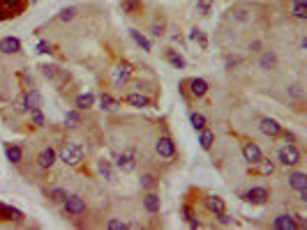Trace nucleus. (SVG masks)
Here are the masks:
<instances>
[{"mask_svg": "<svg viewBox=\"0 0 307 230\" xmlns=\"http://www.w3.org/2000/svg\"><path fill=\"white\" fill-rule=\"evenodd\" d=\"M294 5H307V0H294Z\"/></svg>", "mask_w": 307, "mask_h": 230, "instance_id": "a18cd8bd", "label": "nucleus"}, {"mask_svg": "<svg viewBox=\"0 0 307 230\" xmlns=\"http://www.w3.org/2000/svg\"><path fill=\"white\" fill-rule=\"evenodd\" d=\"M65 120L69 122V127H76V125H79V113H76V111H69Z\"/></svg>", "mask_w": 307, "mask_h": 230, "instance_id": "58836bf2", "label": "nucleus"}, {"mask_svg": "<svg viewBox=\"0 0 307 230\" xmlns=\"http://www.w3.org/2000/svg\"><path fill=\"white\" fill-rule=\"evenodd\" d=\"M125 101L129 106H136V108H146V106H150V99L146 97V94H139V92H132V94H127Z\"/></svg>", "mask_w": 307, "mask_h": 230, "instance_id": "f3484780", "label": "nucleus"}, {"mask_svg": "<svg viewBox=\"0 0 307 230\" xmlns=\"http://www.w3.org/2000/svg\"><path fill=\"white\" fill-rule=\"evenodd\" d=\"M30 113H33V122H35V127H42V125H44V115L40 113V108H33Z\"/></svg>", "mask_w": 307, "mask_h": 230, "instance_id": "4c0bfd02", "label": "nucleus"}, {"mask_svg": "<svg viewBox=\"0 0 307 230\" xmlns=\"http://www.w3.org/2000/svg\"><path fill=\"white\" fill-rule=\"evenodd\" d=\"M289 184H291L296 191L307 189V175L305 173H291V175H289Z\"/></svg>", "mask_w": 307, "mask_h": 230, "instance_id": "6ab92c4d", "label": "nucleus"}, {"mask_svg": "<svg viewBox=\"0 0 307 230\" xmlns=\"http://www.w3.org/2000/svg\"><path fill=\"white\" fill-rule=\"evenodd\" d=\"M0 51L9 53V55H12V53H19L21 51V42L16 40V37H2V40H0Z\"/></svg>", "mask_w": 307, "mask_h": 230, "instance_id": "9b49d317", "label": "nucleus"}, {"mask_svg": "<svg viewBox=\"0 0 307 230\" xmlns=\"http://www.w3.org/2000/svg\"><path fill=\"white\" fill-rule=\"evenodd\" d=\"M213 140H215L213 132H208V129H201V138H199V143H201V147H203V150H210V145H213Z\"/></svg>", "mask_w": 307, "mask_h": 230, "instance_id": "bb28decb", "label": "nucleus"}, {"mask_svg": "<svg viewBox=\"0 0 307 230\" xmlns=\"http://www.w3.org/2000/svg\"><path fill=\"white\" fill-rule=\"evenodd\" d=\"M141 186H143V189H155V186H157V180L148 173V175H143V178H141Z\"/></svg>", "mask_w": 307, "mask_h": 230, "instance_id": "473e14b6", "label": "nucleus"}, {"mask_svg": "<svg viewBox=\"0 0 307 230\" xmlns=\"http://www.w3.org/2000/svg\"><path fill=\"white\" fill-rule=\"evenodd\" d=\"M155 147H157V154H160V157H174V152H176L174 140H171V138H167V136H162Z\"/></svg>", "mask_w": 307, "mask_h": 230, "instance_id": "9d476101", "label": "nucleus"}, {"mask_svg": "<svg viewBox=\"0 0 307 230\" xmlns=\"http://www.w3.org/2000/svg\"><path fill=\"white\" fill-rule=\"evenodd\" d=\"M5 154H7V159H9L12 164H19V161H21V154H23V152H21L19 145H7V147H5Z\"/></svg>", "mask_w": 307, "mask_h": 230, "instance_id": "4be33fe9", "label": "nucleus"}, {"mask_svg": "<svg viewBox=\"0 0 307 230\" xmlns=\"http://www.w3.org/2000/svg\"><path fill=\"white\" fill-rule=\"evenodd\" d=\"M210 2H213V0H199V2H196V5H199V12L201 14H208V12H210Z\"/></svg>", "mask_w": 307, "mask_h": 230, "instance_id": "ea45409f", "label": "nucleus"}, {"mask_svg": "<svg viewBox=\"0 0 307 230\" xmlns=\"http://www.w3.org/2000/svg\"><path fill=\"white\" fill-rule=\"evenodd\" d=\"M76 16V7H65L61 12V21H72Z\"/></svg>", "mask_w": 307, "mask_h": 230, "instance_id": "72a5a7b5", "label": "nucleus"}, {"mask_svg": "<svg viewBox=\"0 0 307 230\" xmlns=\"http://www.w3.org/2000/svg\"><path fill=\"white\" fill-rule=\"evenodd\" d=\"M167 58H169V62L174 67H178V69H183L185 67V60H183V55L181 53H176L174 48H167Z\"/></svg>", "mask_w": 307, "mask_h": 230, "instance_id": "393cba45", "label": "nucleus"}, {"mask_svg": "<svg viewBox=\"0 0 307 230\" xmlns=\"http://www.w3.org/2000/svg\"><path fill=\"white\" fill-rule=\"evenodd\" d=\"M261 132L266 134V136H280V134H282V127H280V122H277V120L263 118V120H261Z\"/></svg>", "mask_w": 307, "mask_h": 230, "instance_id": "1a4fd4ad", "label": "nucleus"}, {"mask_svg": "<svg viewBox=\"0 0 307 230\" xmlns=\"http://www.w3.org/2000/svg\"><path fill=\"white\" fill-rule=\"evenodd\" d=\"M107 228L109 230H125L127 224H125V221H118V219H111V221L107 224Z\"/></svg>", "mask_w": 307, "mask_h": 230, "instance_id": "c9c22d12", "label": "nucleus"}, {"mask_svg": "<svg viewBox=\"0 0 307 230\" xmlns=\"http://www.w3.org/2000/svg\"><path fill=\"white\" fill-rule=\"evenodd\" d=\"M273 65H275V55H273V53H266V55L261 58V67H263V69H268V67H273Z\"/></svg>", "mask_w": 307, "mask_h": 230, "instance_id": "e433bc0d", "label": "nucleus"}, {"mask_svg": "<svg viewBox=\"0 0 307 230\" xmlns=\"http://www.w3.org/2000/svg\"><path fill=\"white\" fill-rule=\"evenodd\" d=\"M100 108H104V111L114 113L116 108H118V101H116L114 97H109V94H102L100 97Z\"/></svg>", "mask_w": 307, "mask_h": 230, "instance_id": "5701e85b", "label": "nucleus"}, {"mask_svg": "<svg viewBox=\"0 0 307 230\" xmlns=\"http://www.w3.org/2000/svg\"><path fill=\"white\" fill-rule=\"evenodd\" d=\"M61 159L65 161L67 166H79L83 161V147L76 143H69L61 150Z\"/></svg>", "mask_w": 307, "mask_h": 230, "instance_id": "f257e3e1", "label": "nucleus"}, {"mask_svg": "<svg viewBox=\"0 0 307 230\" xmlns=\"http://www.w3.org/2000/svg\"><path fill=\"white\" fill-rule=\"evenodd\" d=\"M97 171H100V175L104 180H109V182H114L116 180L114 166H111V161H107V159H100V161H97Z\"/></svg>", "mask_w": 307, "mask_h": 230, "instance_id": "a211bd4d", "label": "nucleus"}, {"mask_svg": "<svg viewBox=\"0 0 307 230\" xmlns=\"http://www.w3.org/2000/svg\"><path fill=\"white\" fill-rule=\"evenodd\" d=\"M143 205H146L148 212H160V198L155 196V193H148V196L143 198Z\"/></svg>", "mask_w": 307, "mask_h": 230, "instance_id": "b1692460", "label": "nucleus"}, {"mask_svg": "<svg viewBox=\"0 0 307 230\" xmlns=\"http://www.w3.org/2000/svg\"><path fill=\"white\" fill-rule=\"evenodd\" d=\"M254 173H259V175H273V171H275V166H273V161L270 159H263L261 157L256 164H252L249 166Z\"/></svg>", "mask_w": 307, "mask_h": 230, "instance_id": "f8f14e48", "label": "nucleus"}, {"mask_svg": "<svg viewBox=\"0 0 307 230\" xmlns=\"http://www.w3.org/2000/svg\"><path fill=\"white\" fill-rule=\"evenodd\" d=\"M23 214L19 210H14L9 205H0V221H21Z\"/></svg>", "mask_w": 307, "mask_h": 230, "instance_id": "ddd939ff", "label": "nucleus"}, {"mask_svg": "<svg viewBox=\"0 0 307 230\" xmlns=\"http://www.w3.org/2000/svg\"><path fill=\"white\" fill-rule=\"evenodd\" d=\"M189 122H192V127L196 132H201V129L206 127V118H203L201 113H192V115H189Z\"/></svg>", "mask_w": 307, "mask_h": 230, "instance_id": "c756f323", "label": "nucleus"}, {"mask_svg": "<svg viewBox=\"0 0 307 230\" xmlns=\"http://www.w3.org/2000/svg\"><path fill=\"white\" fill-rule=\"evenodd\" d=\"M0 21H2V16H0Z\"/></svg>", "mask_w": 307, "mask_h": 230, "instance_id": "49530a36", "label": "nucleus"}, {"mask_svg": "<svg viewBox=\"0 0 307 230\" xmlns=\"http://www.w3.org/2000/svg\"><path fill=\"white\" fill-rule=\"evenodd\" d=\"M40 106H42L40 92H37V90H30L26 94V108H30V111H33V108H40Z\"/></svg>", "mask_w": 307, "mask_h": 230, "instance_id": "412c9836", "label": "nucleus"}, {"mask_svg": "<svg viewBox=\"0 0 307 230\" xmlns=\"http://www.w3.org/2000/svg\"><path fill=\"white\" fill-rule=\"evenodd\" d=\"M129 35H132V40L136 42V44H139L141 48H143V51H150V42H148L141 33H136V30H129Z\"/></svg>", "mask_w": 307, "mask_h": 230, "instance_id": "c85d7f7f", "label": "nucleus"}, {"mask_svg": "<svg viewBox=\"0 0 307 230\" xmlns=\"http://www.w3.org/2000/svg\"><path fill=\"white\" fill-rule=\"evenodd\" d=\"M37 51H40V53H49V44H47V42H40V44H37Z\"/></svg>", "mask_w": 307, "mask_h": 230, "instance_id": "c03bdc74", "label": "nucleus"}, {"mask_svg": "<svg viewBox=\"0 0 307 230\" xmlns=\"http://www.w3.org/2000/svg\"><path fill=\"white\" fill-rule=\"evenodd\" d=\"M28 0H0V16L9 19V16H19L26 9Z\"/></svg>", "mask_w": 307, "mask_h": 230, "instance_id": "f03ea898", "label": "nucleus"}, {"mask_svg": "<svg viewBox=\"0 0 307 230\" xmlns=\"http://www.w3.org/2000/svg\"><path fill=\"white\" fill-rule=\"evenodd\" d=\"M62 203H65V210L69 214H83L86 212V200L81 196H67Z\"/></svg>", "mask_w": 307, "mask_h": 230, "instance_id": "39448f33", "label": "nucleus"}, {"mask_svg": "<svg viewBox=\"0 0 307 230\" xmlns=\"http://www.w3.org/2000/svg\"><path fill=\"white\" fill-rule=\"evenodd\" d=\"M132 74H134L132 65H129V62H121V65L114 69V83H116V88H123V86H125L127 81L132 79Z\"/></svg>", "mask_w": 307, "mask_h": 230, "instance_id": "20e7f679", "label": "nucleus"}, {"mask_svg": "<svg viewBox=\"0 0 307 230\" xmlns=\"http://www.w3.org/2000/svg\"><path fill=\"white\" fill-rule=\"evenodd\" d=\"M243 154H245V161H249V166L256 164L261 159V150L254 143H245L243 145Z\"/></svg>", "mask_w": 307, "mask_h": 230, "instance_id": "4468645a", "label": "nucleus"}, {"mask_svg": "<svg viewBox=\"0 0 307 230\" xmlns=\"http://www.w3.org/2000/svg\"><path fill=\"white\" fill-rule=\"evenodd\" d=\"M294 16L296 19H307V5H294Z\"/></svg>", "mask_w": 307, "mask_h": 230, "instance_id": "f704fd0d", "label": "nucleus"}, {"mask_svg": "<svg viewBox=\"0 0 307 230\" xmlns=\"http://www.w3.org/2000/svg\"><path fill=\"white\" fill-rule=\"evenodd\" d=\"M56 69H58V67H54V65H51V67H42V72H44V76H47V79H54V76H56Z\"/></svg>", "mask_w": 307, "mask_h": 230, "instance_id": "a19ab883", "label": "nucleus"}, {"mask_svg": "<svg viewBox=\"0 0 307 230\" xmlns=\"http://www.w3.org/2000/svg\"><path fill=\"white\" fill-rule=\"evenodd\" d=\"M275 228L277 230H294L298 228V221L294 217H289V214H280V217L275 219Z\"/></svg>", "mask_w": 307, "mask_h": 230, "instance_id": "2eb2a0df", "label": "nucleus"}, {"mask_svg": "<svg viewBox=\"0 0 307 230\" xmlns=\"http://www.w3.org/2000/svg\"><path fill=\"white\" fill-rule=\"evenodd\" d=\"M183 214H185L187 224L192 226V228H199V221L194 219V212H192V207H189V205H185V210H183Z\"/></svg>", "mask_w": 307, "mask_h": 230, "instance_id": "2f4dec72", "label": "nucleus"}, {"mask_svg": "<svg viewBox=\"0 0 307 230\" xmlns=\"http://www.w3.org/2000/svg\"><path fill=\"white\" fill-rule=\"evenodd\" d=\"M116 166H118L123 173H132L134 168H136L134 154H132V152H123V154H118V159H116Z\"/></svg>", "mask_w": 307, "mask_h": 230, "instance_id": "423d86ee", "label": "nucleus"}, {"mask_svg": "<svg viewBox=\"0 0 307 230\" xmlns=\"http://www.w3.org/2000/svg\"><path fill=\"white\" fill-rule=\"evenodd\" d=\"M189 37H192L194 42H199V46H201V48H206V46H208L206 35L201 33V30H196V28H194V30H192V35H189Z\"/></svg>", "mask_w": 307, "mask_h": 230, "instance_id": "7c9ffc66", "label": "nucleus"}, {"mask_svg": "<svg viewBox=\"0 0 307 230\" xmlns=\"http://www.w3.org/2000/svg\"><path fill=\"white\" fill-rule=\"evenodd\" d=\"M141 9V0H123V12L125 14H134Z\"/></svg>", "mask_w": 307, "mask_h": 230, "instance_id": "cd10ccee", "label": "nucleus"}, {"mask_svg": "<svg viewBox=\"0 0 307 230\" xmlns=\"http://www.w3.org/2000/svg\"><path fill=\"white\" fill-rule=\"evenodd\" d=\"M206 207L210 212H215V214H220V212H224V200L217 196H208L206 198Z\"/></svg>", "mask_w": 307, "mask_h": 230, "instance_id": "aec40b11", "label": "nucleus"}, {"mask_svg": "<svg viewBox=\"0 0 307 230\" xmlns=\"http://www.w3.org/2000/svg\"><path fill=\"white\" fill-rule=\"evenodd\" d=\"M51 196H54V200H56V203H61V200H65V198H67V193H65V191H62V189H56L54 193H51Z\"/></svg>", "mask_w": 307, "mask_h": 230, "instance_id": "79ce46f5", "label": "nucleus"}, {"mask_svg": "<svg viewBox=\"0 0 307 230\" xmlns=\"http://www.w3.org/2000/svg\"><path fill=\"white\" fill-rule=\"evenodd\" d=\"M93 104H95L93 92H86V94H79V97H76V106H79V108H90Z\"/></svg>", "mask_w": 307, "mask_h": 230, "instance_id": "a878e982", "label": "nucleus"}, {"mask_svg": "<svg viewBox=\"0 0 307 230\" xmlns=\"http://www.w3.org/2000/svg\"><path fill=\"white\" fill-rule=\"evenodd\" d=\"M56 164V150H51V147H47V150H42L40 154H37V166L40 168H51V166Z\"/></svg>", "mask_w": 307, "mask_h": 230, "instance_id": "6e6552de", "label": "nucleus"}, {"mask_svg": "<svg viewBox=\"0 0 307 230\" xmlns=\"http://www.w3.org/2000/svg\"><path fill=\"white\" fill-rule=\"evenodd\" d=\"M187 86H189V92H192L194 97H203L208 92V83L203 79H192L187 81Z\"/></svg>", "mask_w": 307, "mask_h": 230, "instance_id": "dca6fc26", "label": "nucleus"}, {"mask_svg": "<svg viewBox=\"0 0 307 230\" xmlns=\"http://www.w3.org/2000/svg\"><path fill=\"white\" fill-rule=\"evenodd\" d=\"M162 30H164V23H162V21H160V23H155V26H153V35H155V37H160V35H162Z\"/></svg>", "mask_w": 307, "mask_h": 230, "instance_id": "37998d69", "label": "nucleus"}, {"mask_svg": "<svg viewBox=\"0 0 307 230\" xmlns=\"http://www.w3.org/2000/svg\"><path fill=\"white\" fill-rule=\"evenodd\" d=\"M245 200H249L254 205H263L268 200V191L263 186H254V189H249L245 193Z\"/></svg>", "mask_w": 307, "mask_h": 230, "instance_id": "0eeeda50", "label": "nucleus"}, {"mask_svg": "<svg viewBox=\"0 0 307 230\" xmlns=\"http://www.w3.org/2000/svg\"><path fill=\"white\" fill-rule=\"evenodd\" d=\"M277 161L284 164V166H296L298 161H301V152H298V147L291 145V143L282 145L280 152H277Z\"/></svg>", "mask_w": 307, "mask_h": 230, "instance_id": "7ed1b4c3", "label": "nucleus"}]
</instances>
